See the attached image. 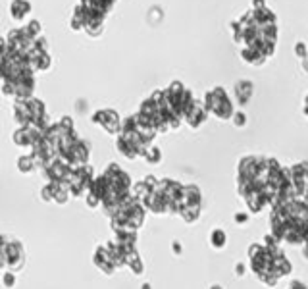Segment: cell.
Listing matches in <instances>:
<instances>
[{
    "label": "cell",
    "mask_w": 308,
    "mask_h": 289,
    "mask_svg": "<svg viewBox=\"0 0 308 289\" xmlns=\"http://www.w3.org/2000/svg\"><path fill=\"white\" fill-rule=\"evenodd\" d=\"M212 289H221V287H218V285H214V287Z\"/></svg>",
    "instance_id": "14"
},
{
    "label": "cell",
    "mask_w": 308,
    "mask_h": 289,
    "mask_svg": "<svg viewBox=\"0 0 308 289\" xmlns=\"http://www.w3.org/2000/svg\"><path fill=\"white\" fill-rule=\"evenodd\" d=\"M200 209H202V197L200 191L195 185H185L183 187V199H181V210H179V216L187 222L193 224L197 222L200 216Z\"/></svg>",
    "instance_id": "2"
},
{
    "label": "cell",
    "mask_w": 308,
    "mask_h": 289,
    "mask_svg": "<svg viewBox=\"0 0 308 289\" xmlns=\"http://www.w3.org/2000/svg\"><path fill=\"white\" fill-rule=\"evenodd\" d=\"M93 121H95V123H100L108 133H118V131H121L119 118L114 110H100V112H96L95 116H93Z\"/></svg>",
    "instance_id": "5"
},
{
    "label": "cell",
    "mask_w": 308,
    "mask_h": 289,
    "mask_svg": "<svg viewBox=\"0 0 308 289\" xmlns=\"http://www.w3.org/2000/svg\"><path fill=\"white\" fill-rule=\"evenodd\" d=\"M206 112H208V110L204 108V105H200V102L195 100V105L191 106L187 116H185V121L189 123L191 128H198V126L206 120Z\"/></svg>",
    "instance_id": "6"
},
{
    "label": "cell",
    "mask_w": 308,
    "mask_h": 289,
    "mask_svg": "<svg viewBox=\"0 0 308 289\" xmlns=\"http://www.w3.org/2000/svg\"><path fill=\"white\" fill-rule=\"evenodd\" d=\"M289 289H306V285L300 283V281H293L291 285H289Z\"/></svg>",
    "instance_id": "12"
},
{
    "label": "cell",
    "mask_w": 308,
    "mask_h": 289,
    "mask_svg": "<svg viewBox=\"0 0 308 289\" xmlns=\"http://www.w3.org/2000/svg\"><path fill=\"white\" fill-rule=\"evenodd\" d=\"M204 108L220 120H229L233 116V105H231V100L228 98L225 91L221 87H216L214 91L206 93Z\"/></svg>",
    "instance_id": "3"
},
{
    "label": "cell",
    "mask_w": 308,
    "mask_h": 289,
    "mask_svg": "<svg viewBox=\"0 0 308 289\" xmlns=\"http://www.w3.org/2000/svg\"><path fill=\"white\" fill-rule=\"evenodd\" d=\"M24 262V251L17 241H10L0 235V268H10V270H17Z\"/></svg>",
    "instance_id": "4"
},
{
    "label": "cell",
    "mask_w": 308,
    "mask_h": 289,
    "mask_svg": "<svg viewBox=\"0 0 308 289\" xmlns=\"http://www.w3.org/2000/svg\"><path fill=\"white\" fill-rule=\"evenodd\" d=\"M10 12H12V17L16 22H22L29 12H31V4L27 0H14L12 6H10Z\"/></svg>",
    "instance_id": "7"
},
{
    "label": "cell",
    "mask_w": 308,
    "mask_h": 289,
    "mask_svg": "<svg viewBox=\"0 0 308 289\" xmlns=\"http://www.w3.org/2000/svg\"><path fill=\"white\" fill-rule=\"evenodd\" d=\"M304 112H306V116H308V98H306V105H304Z\"/></svg>",
    "instance_id": "13"
},
{
    "label": "cell",
    "mask_w": 308,
    "mask_h": 289,
    "mask_svg": "<svg viewBox=\"0 0 308 289\" xmlns=\"http://www.w3.org/2000/svg\"><path fill=\"white\" fill-rule=\"evenodd\" d=\"M24 29H25V33H27L29 37H33V39H39V37H40V24L37 22V19H31L29 24L25 25Z\"/></svg>",
    "instance_id": "9"
},
{
    "label": "cell",
    "mask_w": 308,
    "mask_h": 289,
    "mask_svg": "<svg viewBox=\"0 0 308 289\" xmlns=\"http://www.w3.org/2000/svg\"><path fill=\"white\" fill-rule=\"evenodd\" d=\"M276 17L270 10H253L249 12L243 22L237 25L235 39L245 45L243 56L251 64H262L274 50L276 43Z\"/></svg>",
    "instance_id": "1"
},
{
    "label": "cell",
    "mask_w": 308,
    "mask_h": 289,
    "mask_svg": "<svg viewBox=\"0 0 308 289\" xmlns=\"http://www.w3.org/2000/svg\"><path fill=\"white\" fill-rule=\"evenodd\" d=\"M160 158H162V154H160V149H156V147H150L149 151H147V154H145V160L150 162V164L160 162Z\"/></svg>",
    "instance_id": "11"
},
{
    "label": "cell",
    "mask_w": 308,
    "mask_h": 289,
    "mask_svg": "<svg viewBox=\"0 0 308 289\" xmlns=\"http://www.w3.org/2000/svg\"><path fill=\"white\" fill-rule=\"evenodd\" d=\"M239 102L243 105L249 100V96L253 95V87H251V83H239Z\"/></svg>",
    "instance_id": "10"
},
{
    "label": "cell",
    "mask_w": 308,
    "mask_h": 289,
    "mask_svg": "<svg viewBox=\"0 0 308 289\" xmlns=\"http://www.w3.org/2000/svg\"><path fill=\"white\" fill-rule=\"evenodd\" d=\"M225 241H228V237H225V232H221V230H214L210 235V243H212L214 249H223Z\"/></svg>",
    "instance_id": "8"
}]
</instances>
